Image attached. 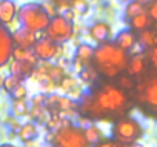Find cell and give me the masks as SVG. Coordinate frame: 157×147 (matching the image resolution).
<instances>
[{"label":"cell","mask_w":157,"mask_h":147,"mask_svg":"<svg viewBox=\"0 0 157 147\" xmlns=\"http://www.w3.org/2000/svg\"><path fill=\"white\" fill-rule=\"evenodd\" d=\"M148 60L152 64V67L157 69V46L149 48V51H148Z\"/></svg>","instance_id":"4dcf8cb0"},{"label":"cell","mask_w":157,"mask_h":147,"mask_svg":"<svg viewBox=\"0 0 157 147\" xmlns=\"http://www.w3.org/2000/svg\"><path fill=\"white\" fill-rule=\"evenodd\" d=\"M17 9L14 0H0V25H11L17 17Z\"/></svg>","instance_id":"8fae6325"},{"label":"cell","mask_w":157,"mask_h":147,"mask_svg":"<svg viewBox=\"0 0 157 147\" xmlns=\"http://www.w3.org/2000/svg\"><path fill=\"white\" fill-rule=\"evenodd\" d=\"M37 34L39 32H33L23 26L17 28L13 34H11V38H13V43L16 46H23V48H31L36 40H37Z\"/></svg>","instance_id":"30bf717a"},{"label":"cell","mask_w":157,"mask_h":147,"mask_svg":"<svg viewBox=\"0 0 157 147\" xmlns=\"http://www.w3.org/2000/svg\"><path fill=\"white\" fill-rule=\"evenodd\" d=\"M11 57H13L14 60L28 61V63H31V64H34V66H36V63H37V60H39V58L36 57L33 48H23V46H16V45H14V48H13Z\"/></svg>","instance_id":"e0dca14e"},{"label":"cell","mask_w":157,"mask_h":147,"mask_svg":"<svg viewBox=\"0 0 157 147\" xmlns=\"http://www.w3.org/2000/svg\"><path fill=\"white\" fill-rule=\"evenodd\" d=\"M120 2H122V3H128V2H129V0H120Z\"/></svg>","instance_id":"ab89813d"},{"label":"cell","mask_w":157,"mask_h":147,"mask_svg":"<svg viewBox=\"0 0 157 147\" xmlns=\"http://www.w3.org/2000/svg\"><path fill=\"white\" fill-rule=\"evenodd\" d=\"M69 8L74 11L75 16H88L90 13V3H88V0H71L69 2Z\"/></svg>","instance_id":"cb8c5ba5"},{"label":"cell","mask_w":157,"mask_h":147,"mask_svg":"<svg viewBox=\"0 0 157 147\" xmlns=\"http://www.w3.org/2000/svg\"><path fill=\"white\" fill-rule=\"evenodd\" d=\"M42 6H43V9L48 13V16H49V17H54V16L57 14V8H56L51 2H49V3H42Z\"/></svg>","instance_id":"d6a6232c"},{"label":"cell","mask_w":157,"mask_h":147,"mask_svg":"<svg viewBox=\"0 0 157 147\" xmlns=\"http://www.w3.org/2000/svg\"><path fill=\"white\" fill-rule=\"evenodd\" d=\"M128 60L129 58L126 51L119 48L116 43H109V41L99 43L93 55L94 67L106 78H116L120 72H123L126 69Z\"/></svg>","instance_id":"7a4b0ae2"},{"label":"cell","mask_w":157,"mask_h":147,"mask_svg":"<svg viewBox=\"0 0 157 147\" xmlns=\"http://www.w3.org/2000/svg\"><path fill=\"white\" fill-rule=\"evenodd\" d=\"M139 41H140L142 46H145V48L157 46V29H149V28H148V29L140 31Z\"/></svg>","instance_id":"44dd1931"},{"label":"cell","mask_w":157,"mask_h":147,"mask_svg":"<svg viewBox=\"0 0 157 147\" xmlns=\"http://www.w3.org/2000/svg\"><path fill=\"white\" fill-rule=\"evenodd\" d=\"M45 104L48 107H56V110H59V112H69L75 107L74 101H71L66 97H60V95H52V97L46 98Z\"/></svg>","instance_id":"4fadbf2b"},{"label":"cell","mask_w":157,"mask_h":147,"mask_svg":"<svg viewBox=\"0 0 157 147\" xmlns=\"http://www.w3.org/2000/svg\"><path fill=\"white\" fill-rule=\"evenodd\" d=\"M10 94H11L13 100H25L26 95H28V89H26V86L23 84V81H20Z\"/></svg>","instance_id":"83f0119b"},{"label":"cell","mask_w":157,"mask_h":147,"mask_svg":"<svg viewBox=\"0 0 157 147\" xmlns=\"http://www.w3.org/2000/svg\"><path fill=\"white\" fill-rule=\"evenodd\" d=\"M37 135H39V129L34 121H28L23 126H20V129H19V138L23 142L33 141L34 138H37Z\"/></svg>","instance_id":"ac0fdd59"},{"label":"cell","mask_w":157,"mask_h":147,"mask_svg":"<svg viewBox=\"0 0 157 147\" xmlns=\"http://www.w3.org/2000/svg\"><path fill=\"white\" fill-rule=\"evenodd\" d=\"M69 2H71V0H51V3L57 8V11L62 8V11L63 9H68L69 8Z\"/></svg>","instance_id":"1f68e13d"},{"label":"cell","mask_w":157,"mask_h":147,"mask_svg":"<svg viewBox=\"0 0 157 147\" xmlns=\"http://www.w3.org/2000/svg\"><path fill=\"white\" fill-rule=\"evenodd\" d=\"M78 75H80V80L85 81V83H91L94 81V78L97 77V69L91 64H85L83 69L78 72Z\"/></svg>","instance_id":"4316f807"},{"label":"cell","mask_w":157,"mask_h":147,"mask_svg":"<svg viewBox=\"0 0 157 147\" xmlns=\"http://www.w3.org/2000/svg\"><path fill=\"white\" fill-rule=\"evenodd\" d=\"M20 81H22L20 78H17L16 75H13V74H11V75H8V77H5V78L2 80V86H3V89H5L6 92H11Z\"/></svg>","instance_id":"f1b7e54d"},{"label":"cell","mask_w":157,"mask_h":147,"mask_svg":"<svg viewBox=\"0 0 157 147\" xmlns=\"http://www.w3.org/2000/svg\"><path fill=\"white\" fill-rule=\"evenodd\" d=\"M11 112H13V115L17 117V118L26 117V115L29 113V106H28L26 100H13Z\"/></svg>","instance_id":"d4e9b609"},{"label":"cell","mask_w":157,"mask_h":147,"mask_svg":"<svg viewBox=\"0 0 157 147\" xmlns=\"http://www.w3.org/2000/svg\"><path fill=\"white\" fill-rule=\"evenodd\" d=\"M93 55H94V48L88 43H82V45L77 46L74 58L80 60L83 64H90V61L93 60Z\"/></svg>","instance_id":"ffe728a7"},{"label":"cell","mask_w":157,"mask_h":147,"mask_svg":"<svg viewBox=\"0 0 157 147\" xmlns=\"http://www.w3.org/2000/svg\"><path fill=\"white\" fill-rule=\"evenodd\" d=\"M51 147H91L85 136V129L71 123L62 124L49 136Z\"/></svg>","instance_id":"277c9868"},{"label":"cell","mask_w":157,"mask_h":147,"mask_svg":"<svg viewBox=\"0 0 157 147\" xmlns=\"http://www.w3.org/2000/svg\"><path fill=\"white\" fill-rule=\"evenodd\" d=\"M43 32H45V37H48L49 40L60 45V43H65L72 38L74 25H72V22L66 20L62 14H56L54 17H51L49 25Z\"/></svg>","instance_id":"8992f818"},{"label":"cell","mask_w":157,"mask_h":147,"mask_svg":"<svg viewBox=\"0 0 157 147\" xmlns=\"http://www.w3.org/2000/svg\"><path fill=\"white\" fill-rule=\"evenodd\" d=\"M0 147H16L14 144H10V142H5V144H0Z\"/></svg>","instance_id":"8d00e7d4"},{"label":"cell","mask_w":157,"mask_h":147,"mask_svg":"<svg viewBox=\"0 0 157 147\" xmlns=\"http://www.w3.org/2000/svg\"><path fill=\"white\" fill-rule=\"evenodd\" d=\"M2 80H3V77H2V74H0V86H2Z\"/></svg>","instance_id":"f35d334b"},{"label":"cell","mask_w":157,"mask_h":147,"mask_svg":"<svg viewBox=\"0 0 157 147\" xmlns=\"http://www.w3.org/2000/svg\"><path fill=\"white\" fill-rule=\"evenodd\" d=\"M88 32H90V37L96 43H103V41H108L111 37V26L106 22H94L90 26Z\"/></svg>","instance_id":"7c38bea8"},{"label":"cell","mask_w":157,"mask_h":147,"mask_svg":"<svg viewBox=\"0 0 157 147\" xmlns=\"http://www.w3.org/2000/svg\"><path fill=\"white\" fill-rule=\"evenodd\" d=\"M128 22H129V26H131L132 31H139V32H140V31L149 28V25H151V17H149V14H146V13L143 11V13L137 14L136 17H132V19L128 20Z\"/></svg>","instance_id":"d6986e66"},{"label":"cell","mask_w":157,"mask_h":147,"mask_svg":"<svg viewBox=\"0 0 157 147\" xmlns=\"http://www.w3.org/2000/svg\"><path fill=\"white\" fill-rule=\"evenodd\" d=\"M13 38H11V32L5 28V25H0V67L5 66L13 54Z\"/></svg>","instance_id":"9c48e42d"},{"label":"cell","mask_w":157,"mask_h":147,"mask_svg":"<svg viewBox=\"0 0 157 147\" xmlns=\"http://www.w3.org/2000/svg\"><path fill=\"white\" fill-rule=\"evenodd\" d=\"M85 136H86V139H88L90 144H96L97 141H100L102 138H105L103 136V132L97 126H94V124H91V126H88L85 129Z\"/></svg>","instance_id":"484cf974"},{"label":"cell","mask_w":157,"mask_h":147,"mask_svg":"<svg viewBox=\"0 0 157 147\" xmlns=\"http://www.w3.org/2000/svg\"><path fill=\"white\" fill-rule=\"evenodd\" d=\"M34 69V64L28 63V61H20V60H14L11 63V74L16 75L17 78H20L22 81L31 75V72Z\"/></svg>","instance_id":"2e32d148"},{"label":"cell","mask_w":157,"mask_h":147,"mask_svg":"<svg viewBox=\"0 0 157 147\" xmlns=\"http://www.w3.org/2000/svg\"><path fill=\"white\" fill-rule=\"evenodd\" d=\"M125 147H126V145H125Z\"/></svg>","instance_id":"60d3db41"},{"label":"cell","mask_w":157,"mask_h":147,"mask_svg":"<svg viewBox=\"0 0 157 147\" xmlns=\"http://www.w3.org/2000/svg\"><path fill=\"white\" fill-rule=\"evenodd\" d=\"M148 14H149L151 20H154V22L157 23V2L151 5V8H149V13H148Z\"/></svg>","instance_id":"e575fe53"},{"label":"cell","mask_w":157,"mask_h":147,"mask_svg":"<svg viewBox=\"0 0 157 147\" xmlns=\"http://www.w3.org/2000/svg\"><path fill=\"white\" fill-rule=\"evenodd\" d=\"M116 81H117V86L122 89V91H125V92H128V91H132L134 88H136V80H134V77L132 75H129V74L126 72V74H119V75L116 77Z\"/></svg>","instance_id":"603a6c76"},{"label":"cell","mask_w":157,"mask_h":147,"mask_svg":"<svg viewBox=\"0 0 157 147\" xmlns=\"http://www.w3.org/2000/svg\"><path fill=\"white\" fill-rule=\"evenodd\" d=\"M128 106V95L117 84L106 83L96 92L83 97L82 112L88 118H105L109 113H120Z\"/></svg>","instance_id":"6da1fadb"},{"label":"cell","mask_w":157,"mask_h":147,"mask_svg":"<svg viewBox=\"0 0 157 147\" xmlns=\"http://www.w3.org/2000/svg\"><path fill=\"white\" fill-rule=\"evenodd\" d=\"M137 98H139V103L145 109L151 112H157V74L139 83Z\"/></svg>","instance_id":"52a82bcc"},{"label":"cell","mask_w":157,"mask_h":147,"mask_svg":"<svg viewBox=\"0 0 157 147\" xmlns=\"http://www.w3.org/2000/svg\"><path fill=\"white\" fill-rule=\"evenodd\" d=\"M137 2H140V3H143V5H145V3H148V2H151V0H137Z\"/></svg>","instance_id":"74e56055"},{"label":"cell","mask_w":157,"mask_h":147,"mask_svg":"<svg viewBox=\"0 0 157 147\" xmlns=\"http://www.w3.org/2000/svg\"><path fill=\"white\" fill-rule=\"evenodd\" d=\"M142 136H143V129L140 123L134 118H129V117L120 118L113 126V139L123 145L134 144Z\"/></svg>","instance_id":"5b68a950"},{"label":"cell","mask_w":157,"mask_h":147,"mask_svg":"<svg viewBox=\"0 0 157 147\" xmlns=\"http://www.w3.org/2000/svg\"><path fill=\"white\" fill-rule=\"evenodd\" d=\"M45 101H46V97L42 95V94H39V95H34V97H33L31 104H33V106H43Z\"/></svg>","instance_id":"836d02e7"},{"label":"cell","mask_w":157,"mask_h":147,"mask_svg":"<svg viewBox=\"0 0 157 147\" xmlns=\"http://www.w3.org/2000/svg\"><path fill=\"white\" fill-rule=\"evenodd\" d=\"M119 48H122L123 51H129L134 48V45L137 43V37L132 32V29H123L117 34L116 41H114Z\"/></svg>","instance_id":"9a60e30c"},{"label":"cell","mask_w":157,"mask_h":147,"mask_svg":"<svg viewBox=\"0 0 157 147\" xmlns=\"http://www.w3.org/2000/svg\"><path fill=\"white\" fill-rule=\"evenodd\" d=\"M143 11H145L143 3L137 2V0H129V2L126 3V6H125V13H123L125 20H131L132 17H136L137 14H140Z\"/></svg>","instance_id":"7402d4cb"},{"label":"cell","mask_w":157,"mask_h":147,"mask_svg":"<svg viewBox=\"0 0 157 147\" xmlns=\"http://www.w3.org/2000/svg\"><path fill=\"white\" fill-rule=\"evenodd\" d=\"M17 19L23 28L33 32H43L48 28L51 20L48 13L43 9L42 3H36V2H28L19 6Z\"/></svg>","instance_id":"3957f363"},{"label":"cell","mask_w":157,"mask_h":147,"mask_svg":"<svg viewBox=\"0 0 157 147\" xmlns=\"http://www.w3.org/2000/svg\"><path fill=\"white\" fill-rule=\"evenodd\" d=\"M36 57L39 60H43V61H49L52 58H56L59 55V51H60V45L49 40L48 37H43V38H37L36 43L31 46Z\"/></svg>","instance_id":"ba28073f"},{"label":"cell","mask_w":157,"mask_h":147,"mask_svg":"<svg viewBox=\"0 0 157 147\" xmlns=\"http://www.w3.org/2000/svg\"><path fill=\"white\" fill-rule=\"evenodd\" d=\"M145 66H146V58L143 54H136L134 57H131L128 60V64H126V72L132 77H137V75H142L145 72Z\"/></svg>","instance_id":"5bb4252c"},{"label":"cell","mask_w":157,"mask_h":147,"mask_svg":"<svg viewBox=\"0 0 157 147\" xmlns=\"http://www.w3.org/2000/svg\"><path fill=\"white\" fill-rule=\"evenodd\" d=\"M60 86H62V89L68 91V89H69V86H74V81H72L71 78H65V80H62V81H60Z\"/></svg>","instance_id":"d590c367"},{"label":"cell","mask_w":157,"mask_h":147,"mask_svg":"<svg viewBox=\"0 0 157 147\" xmlns=\"http://www.w3.org/2000/svg\"><path fill=\"white\" fill-rule=\"evenodd\" d=\"M94 147H125L123 144L114 141V139H106V138H102L100 141H97L94 144Z\"/></svg>","instance_id":"f546056e"}]
</instances>
